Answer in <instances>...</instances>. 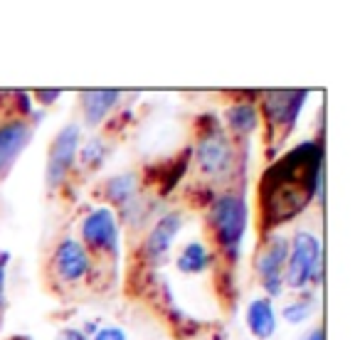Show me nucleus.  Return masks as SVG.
Listing matches in <instances>:
<instances>
[{
	"instance_id": "1",
	"label": "nucleus",
	"mask_w": 360,
	"mask_h": 340,
	"mask_svg": "<svg viewBox=\"0 0 360 340\" xmlns=\"http://www.w3.org/2000/svg\"><path fill=\"white\" fill-rule=\"evenodd\" d=\"M321 158L323 150L314 140H306L264 170L257 188L259 230L271 232L309 207L321 181Z\"/></svg>"
},
{
	"instance_id": "2",
	"label": "nucleus",
	"mask_w": 360,
	"mask_h": 340,
	"mask_svg": "<svg viewBox=\"0 0 360 340\" xmlns=\"http://www.w3.org/2000/svg\"><path fill=\"white\" fill-rule=\"evenodd\" d=\"M210 230L215 235L217 244L237 259V249L242 244V237L247 230V205L240 195H220L212 200L210 207Z\"/></svg>"
},
{
	"instance_id": "3",
	"label": "nucleus",
	"mask_w": 360,
	"mask_h": 340,
	"mask_svg": "<svg viewBox=\"0 0 360 340\" xmlns=\"http://www.w3.org/2000/svg\"><path fill=\"white\" fill-rule=\"evenodd\" d=\"M309 91L284 89V91H264L262 94V116L266 124V140L271 145L286 138L296 124V116L304 109Z\"/></svg>"
},
{
	"instance_id": "4",
	"label": "nucleus",
	"mask_w": 360,
	"mask_h": 340,
	"mask_svg": "<svg viewBox=\"0 0 360 340\" xmlns=\"http://www.w3.org/2000/svg\"><path fill=\"white\" fill-rule=\"evenodd\" d=\"M207 124L202 126L200 140L195 148V160L200 170L210 178H222L230 173L232 163H235V150H232V140L222 131V126L215 119H205Z\"/></svg>"
},
{
	"instance_id": "5",
	"label": "nucleus",
	"mask_w": 360,
	"mask_h": 340,
	"mask_svg": "<svg viewBox=\"0 0 360 340\" xmlns=\"http://www.w3.org/2000/svg\"><path fill=\"white\" fill-rule=\"evenodd\" d=\"M286 284L291 289H304L309 281H321V244L311 232H299L294 237V244L286 256Z\"/></svg>"
},
{
	"instance_id": "6",
	"label": "nucleus",
	"mask_w": 360,
	"mask_h": 340,
	"mask_svg": "<svg viewBox=\"0 0 360 340\" xmlns=\"http://www.w3.org/2000/svg\"><path fill=\"white\" fill-rule=\"evenodd\" d=\"M79 148V126L70 124L57 133L55 143L50 148V160H47V185L55 190L65 183L67 173L72 168V160Z\"/></svg>"
},
{
	"instance_id": "7",
	"label": "nucleus",
	"mask_w": 360,
	"mask_h": 340,
	"mask_svg": "<svg viewBox=\"0 0 360 340\" xmlns=\"http://www.w3.org/2000/svg\"><path fill=\"white\" fill-rule=\"evenodd\" d=\"M289 256V242L284 237H271L266 247L257 256V271H259L262 286L269 291L271 296H279L284 289V279H281V266L286 264Z\"/></svg>"
},
{
	"instance_id": "8",
	"label": "nucleus",
	"mask_w": 360,
	"mask_h": 340,
	"mask_svg": "<svg viewBox=\"0 0 360 340\" xmlns=\"http://www.w3.org/2000/svg\"><path fill=\"white\" fill-rule=\"evenodd\" d=\"M82 237L94 249H109L116 254V249H119V227H116L114 212L109 207H99V210L91 212L82 225Z\"/></svg>"
},
{
	"instance_id": "9",
	"label": "nucleus",
	"mask_w": 360,
	"mask_h": 340,
	"mask_svg": "<svg viewBox=\"0 0 360 340\" xmlns=\"http://www.w3.org/2000/svg\"><path fill=\"white\" fill-rule=\"evenodd\" d=\"M180 227H183V217L178 215V212H168V215H163L158 222H155V227L150 230L148 240H146L143 244V254L148 261H160L165 254H168V249L173 247V240L175 235L180 232Z\"/></svg>"
},
{
	"instance_id": "10",
	"label": "nucleus",
	"mask_w": 360,
	"mask_h": 340,
	"mask_svg": "<svg viewBox=\"0 0 360 340\" xmlns=\"http://www.w3.org/2000/svg\"><path fill=\"white\" fill-rule=\"evenodd\" d=\"M55 271L62 281H79L89 271V254L75 240H65L55 251Z\"/></svg>"
},
{
	"instance_id": "11",
	"label": "nucleus",
	"mask_w": 360,
	"mask_h": 340,
	"mask_svg": "<svg viewBox=\"0 0 360 340\" xmlns=\"http://www.w3.org/2000/svg\"><path fill=\"white\" fill-rule=\"evenodd\" d=\"M30 124L22 119L11 121V124L0 126V176L11 170V165L15 163V158L20 155V150L30 140Z\"/></svg>"
},
{
	"instance_id": "12",
	"label": "nucleus",
	"mask_w": 360,
	"mask_h": 340,
	"mask_svg": "<svg viewBox=\"0 0 360 340\" xmlns=\"http://www.w3.org/2000/svg\"><path fill=\"white\" fill-rule=\"evenodd\" d=\"M116 101H119V91H111V89L84 91V94H82V109H84L86 121H89L91 126L101 124L104 116L116 106Z\"/></svg>"
},
{
	"instance_id": "13",
	"label": "nucleus",
	"mask_w": 360,
	"mask_h": 340,
	"mask_svg": "<svg viewBox=\"0 0 360 340\" xmlns=\"http://www.w3.org/2000/svg\"><path fill=\"white\" fill-rule=\"evenodd\" d=\"M247 325L250 330L257 335V338L266 340L274 335L276 330V315L274 308H271V301L269 299H257L252 301L250 310H247Z\"/></svg>"
},
{
	"instance_id": "14",
	"label": "nucleus",
	"mask_w": 360,
	"mask_h": 340,
	"mask_svg": "<svg viewBox=\"0 0 360 340\" xmlns=\"http://www.w3.org/2000/svg\"><path fill=\"white\" fill-rule=\"evenodd\" d=\"M227 124L237 136H247L259 126V114H257V109L252 104L240 101V104L227 109Z\"/></svg>"
},
{
	"instance_id": "15",
	"label": "nucleus",
	"mask_w": 360,
	"mask_h": 340,
	"mask_svg": "<svg viewBox=\"0 0 360 340\" xmlns=\"http://www.w3.org/2000/svg\"><path fill=\"white\" fill-rule=\"evenodd\" d=\"M207 264H210V254L202 242H191L178 256V269L183 274H200L207 269Z\"/></svg>"
},
{
	"instance_id": "16",
	"label": "nucleus",
	"mask_w": 360,
	"mask_h": 340,
	"mask_svg": "<svg viewBox=\"0 0 360 340\" xmlns=\"http://www.w3.org/2000/svg\"><path fill=\"white\" fill-rule=\"evenodd\" d=\"M136 190V178L134 176H119L114 181H109L106 185V195L111 197L114 202H126Z\"/></svg>"
},
{
	"instance_id": "17",
	"label": "nucleus",
	"mask_w": 360,
	"mask_h": 340,
	"mask_svg": "<svg viewBox=\"0 0 360 340\" xmlns=\"http://www.w3.org/2000/svg\"><path fill=\"white\" fill-rule=\"evenodd\" d=\"M311 310H314V301H311V296H306L304 301H296V303L286 306V308H284V318L289 320V323H301V320L309 318Z\"/></svg>"
},
{
	"instance_id": "18",
	"label": "nucleus",
	"mask_w": 360,
	"mask_h": 340,
	"mask_svg": "<svg viewBox=\"0 0 360 340\" xmlns=\"http://www.w3.org/2000/svg\"><path fill=\"white\" fill-rule=\"evenodd\" d=\"M6 266H8V254L0 251V313H3V306H6V296H3V289H6Z\"/></svg>"
},
{
	"instance_id": "19",
	"label": "nucleus",
	"mask_w": 360,
	"mask_h": 340,
	"mask_svg": "<svg viewBox=\"0 0 360 340\" xmlns=\"http://www.w3.org/2000/svg\"><path fill=\"white\" fill-rule=\"evenodd\" d=\"M94 340H126V333L121 328H101Z\"/></svg>"
},
{
	"instance_id": "20",
	"label": "nucleus",
	"mask_w": 360,
	"mask_h": 340,
	"mask_svg": "<svg viewBox=\"0 0 360 340\" xmlns=\"http://www.w3.org/2000/svg\"><path fill=\"white\" fill-rule=\"evenodd\" d=\"M60 94H62L60 89H42V91H37V99H40L42 104H55V101L60 99Z\"/></svg>"
},
{
	"instance_id": "21",
	"label": "nucleus",
	"mask_w": 360,
	"mask_h": 340,
	"mask_svg": "<svg viewBox=\"0 0 360 340\" xmlns=\"http://www.w3.org/2000/svg\"><path fill=\"white\" fill-rule=\"evenodd\" d=\"M60 340H86V335L82 333V330H65V333L60 335Z\"/></svg>"
},
{
	"instance_id": "22",
	"label": "nucleus",
	"mask_w": 360,
	"mask_h": 340,
	"mask_svg": "<svg viewBox=\"0 0 360 340\" xmlns=\"http://www.w3.org/2000/svg\"><path fill=\"white\" fill-rule=\"evenodd\" d=\"M306 340H323V330H314Z\"/></svg>"
},
{
	"instance_id": "23",
	"label": "nucleus",
	"mask_w": 360,
	"mask_h": 340,
	"mask_svg": "<svg viewBox=\"0 0 360 340\" xmlns=\"http://www.w3.org/2000/svg\"><path fill=\"white\" fill-rule=\"evenodd\" d=\"M11 340H25V338H11Z\"/></svg>"
}]
</instances>
